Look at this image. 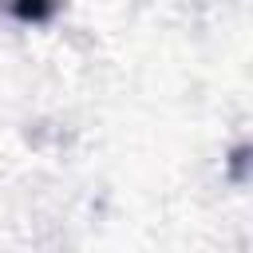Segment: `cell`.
I'll return each instance as SVG.
<instances>
[{
	"instance_id": "1",
	"label": "cell",
	"mask_w": 253,
	"mask_h": 253,
	"mask_svg": "<svg viewBox=\"0 0 253 253\" xmlns=\"http://www.w3.org/2000/svg\"><path fill=\"white\" fill-rule=\"evenodd\" d=\"M59 4L63 0H0V8L12 16V20H20V24H47L55 12H59Z\"/></svg>"
}]
</instances>
